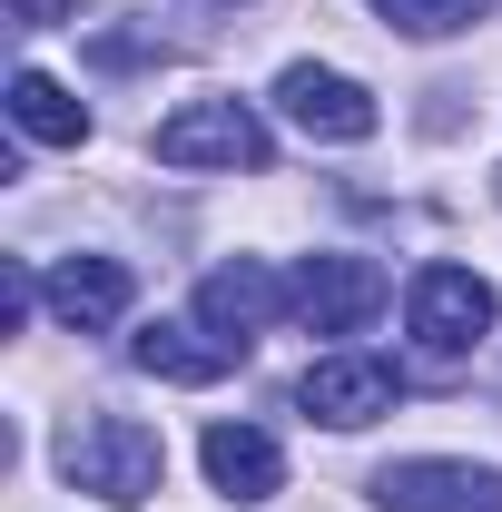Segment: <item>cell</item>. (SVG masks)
<instances>
[{"instance_id":"obj_1","label":"cell","mask_w":502,"mask_h":512,"mask_svg":"<svg viewBox=\"0 0 502 512\" xmlns=\"http://www.w3.org/2000/svg\"><path fill=\"white\" fill-rule=\"evenodd\" d=\"M60 473L79 493H99V503H148L158 473H168V453H158V434L138 414H89V424L60 434Z\"/></svg>"},{"instance_id":"obj_2","label":"cell","mask_w":502,"mask_h":512,"mask_svg":"<svg viewBox=\"0 0 502 512\" xmlns=\"http://www.w3.org/2000/svg\"><path fill=\"white\" fill-rule=\"evenodd\" d=\"M158 168H266V128L247 99H188L158 119Z\"/></svg>"},{"instance_id":"obj_3","label":"cell","mask_w":502,"mask_h":512,"mask_svg":"<svg viewBox=\"0 0 502 512\" xmlns=\"http://www.w3.org/2000/svg\"><path fill=\"white\" fill-rule=\"evenodd\" d=\"M404 325H414L424 355H463V345H483V325H493V286H483L473 266H414Z\"/></svg>"},{"instance_id":"obj_4","label":"cell","mask_w":502,"mask_h":512,"mask_svg":"<svg viewBox=\"0 0 502 512\" xmlns=\"http://www.w3.org/2000/svg\"><path fill=\"white\" fill-rule=\"evenodd\" d=\"M375 503L384 512H502V473L493 463H434V453H414V463H384L375 473Z\"/></svg>"},{"instance_id":"obj_5","label":"cell","mask_w":502,"mask_h":512,"mask_svg":"<svg viewBox=\"0 0 502 512\" xmlns=\"http://www.w3.org/2000/svg\"><path fill=\"white\" fill-rule=\"evenodd\" d=\"M276 316H296V286H286L266 256H237V266H217V276L197 286V325H217L227 345H256Z\"/></svg>"},{"instance_id":"obj_6","label":"cell","mask_w":502,"mask_h":512,"mask_svg":"<svg viewBox=\"0 0 502 512\" xmlns=\"http://www.w3.org/2000/svg\"><path fill=\"white\" fill-rule=\"evenodd\" d=\"M276 109L306 128V138H335V148H355V138H375V128H384V109L345 79V69H315V60H296L286 79H276Z\"/></svg>"},{"instance_id":"obj_7","label":"cell","mask_w":502,"mask_h":512,"mask_svg":"<svg viewBox=\"0 0 502 512\" xmlns=\"http://www.w3.org/2000/svg\"><path fill=\"white\" fill-rule=\"evenodd\" d=\"M394 365H375V355H315L306 384H296V404H306L315 424H335V434H355V424H375V414H394Z\"/></svg>"},{"instance_id":"obj_8","label":"cell","mask_w":502,"mask_h":512,"mask_svg":"<svg viewBox=\"0 0 502 512\" xmlns=\"http://www.w3.org/2000/svg\"><path fill=\"white\" fill-rule=\"evenodd\" d=\"M375 306H384V266L375 256H306V276H296V325L355 335Z\"/></svg>"},{"instance_id":"obj_9","label":"cell","mask_w":502,"mask_h":512,"mask_svg":"<svg viewBox=\"0 0 502 512\" xmlns=\"http://www.w3.org/2000/svg\"><path fill=\"white\" fill-rule=\"evenodd\" d=\"M50 316H60L69 335H109V325L128 316V266L119 256H60V266H50Z\"/></svg>"},{"instance_id":"obj_10","label":"cell","mask_w":502,"mask_h":512,"mask_svg":"<svg viewBox=\"0 0 502 512\" xmlns=\"http://www.w3.org/2000/svg\"><path fill=\"white\" fill-rule=\"evenodd\" d=\"M207 483L227 493V503H266L276 483H286V453H276V434H256V424H207Z\"/></svg>"},{"instance_id":"obj_11","label":"cell","mask_w":502,"mask_h":512,"mask_svg":"<svg viewBox=\"0 0 502 512\" xmlns=\"http://www.w3.org/2000/svg\"><path fill=\"white\" fill-rule=\"evenodd\" d=\"M128 355H138V375H158V384H217L247 345H227L217 325H148Z\"/></svg>"},{"instance_id":"obj_12","label":"cell","mask_w":502,"mask_h":512,"mask_svg":"<svg viewBox=\"0 0 502 512\" xmlns=\"http://www.w3.org/2000/svg\"><path fill=\"white\" fill-rule=\"evenodd\" d=\"M10 119H20V138H40V148H79L89 138V109L69 99L50 69H20L10 79Z\"/></svg>"},{"instance_id":"obj_13","label":"cell","mask_w":502,"mask_h":512,"mask_svg":"<svg viewBox=\"0 0 502 512\" xmlns=\"http://www.w3.org/2000/svg\"><path fill=\"white\" fill-rule=\"evenodd\" d=\"M384 30H404V40H453V30H473L483 20V0H375Z\"/></svg>"},{"instance_id":"obj_14","label":"cell","mask_w":502,"mask_h":512,"mask_svg":"<svg viewBox=\"0 0 502 512\" xmlns=\"http://www.w3.org/2000/svg\"><path fill=\"white\" fill-rule=\"evenodd\" d=\"M60 10H79V0H10V20H60Z\"/></svg>"},{"instance_id":"obj_15","label":"cell","mask_w":502,"mask_h":512,"mask_svg":"<svg viewBox=\"0 0 502 512\" xmlns=\"http://www.w3.org/2000/svg\"><path fill=\"white\" fill-rule=\"evenodd\" d=\"M493 197H502V168H493Z\"/></svg>"}]
</instances>
